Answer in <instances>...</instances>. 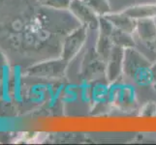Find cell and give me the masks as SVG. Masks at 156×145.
<instances>
[{
	"label": "cell",
	"mask_w": 156,
	"mask_h": 145,
	"mask_svg": "<svg viewBox=\"0 0 156 145\" xmlns=\"http://www.w3.org/2000/svg\"><path fill=\"white\" fill-rule=\"evenodd\" d=\"M136 30L144 42L151 43L156 37V21L154 19H138Z\"/></svg>",
	"instance_id": "6"
},
{
	"label": "cell",
	"mask_w": 156,
	"mask_h": 145,
	"mask_svg": "<svg viewBox=\"0 0 156 145\" xmlns=\"http://www.w3.org/2000/svg\"><path fill=\"white\" fill-rule=\"evenodd\" d=\"M149 68V62L142 54L131 47L124 48L123 58V72L128 77L135 78L137 74Z\"/></svg>",
	"instance_id": "1"
},
{
	"label": "cell",
	"mask_w": 156,
	"mask_h": 145,
	"mask_svg": "<svg viewBox=\"0 0 156 145\" xmlns=\"http://www.w3.org/2000/svg\"><path fill=\"white\" fill-rule=\"evenodd\" d=\"M70 8L84 27L97 28L99 26L100 19H97V14L87 5H85L82 0H73L70 3Z\"/></svg>",
	"instance_id": "2"
},
{
	"label": "cell",
	"mask_w": 156,
	"mask_h": 145,
	"mask_svg": "<svg viewBox=\"0 0 156 145\" xmlns=\"http://www.w3.org/2000/svg\"><path fill=\"white\" fill-rule=\"evenodd\" d=\"M85 38H87V33H85V28L83 27L79 29L77 32L70 36V38L67 40L66 44V55L71 58L82 48L84 44Z\"/></svg>",
	"instance_id": "7"
},
{
	"label": "cell",
	"mask_w": 156,
	"mask_h": 145,
	"mask_svg": "<svg viewBox=\"0 0 156 145\" xmlns=\"http://www.w3.org/2000/svg\"><path fill=\"white\" fill-rule=\"evenodd\" d=\"M149 76H150V79L153 83V86L156 90V62L153 64V65L150 67L149 70Z\"/></svg>",
	"instance_id": "9"
},
{
	"label": "cell",
	"mask_w": 156,
	"mask_h": 145,
	"mask_svg": "<svg viewBox=\"0 0 156 145\" xmlns=\"http://www.w3.org/2000/svg\"><path fill=\"white\" fill-rule=\"evenodd\" d=\"M82 1L100 16H105L111 11V6L108 0H82Z\"/></svg>",
	"instance_id": "8"
},
{
	"label": "cell",
	"mask_w": 156,
	"mask_h": 145,
	"mask_svg": "<svg viewBox=\"0 0 156 145\" xmlns=\"http://www.w3.org/2000/svg\"><path fill=\"white\" fill-rule=\"evenodd\" d=\"M123 58H124V48L115 45L112 47L109 55V65H108V78L112 81L123 71Z\"/></svg>",
	"instance_id": "3"
},
{
	"label": "cell",
	"mask_w": 156,
	"mask_h": 145,
	"mask_svg": "<svg viewBox=\"0 0 156 145\" xmlns=\"http://www.w3.org/2000/svg\"><path fill=\"white\" fill-rule=\"evenodd\" d=\"M150 44H151V47H152V48L154 50V51L156 52V37H155V39L150 43Z\"/></svg>",
	"instance_id": "10"
},
{
	"label": "cell",
	"mask_w": 156,
	"mask_h": 145,
	"mask_svg": "<svg viewBox=\"0 0 156 145\" xmlns=\"http://www.w3.org/2000/svg\"><path fill=\"white\" fill-rule=\"evenodd\" d=\"M105 17L110 22L114 25V27L116 29H119L121 31L127 32L129 34H132L136 30L137 20L129 17L124 12H121L119 14H107Z\"/></svg>",
	"instance_id": "4"
},
{
	"label": "cell",
	"mask_w": 156,
	"mask_h": 145,
	"mask_svg": "<svg viewBox=\"0 0 156 145\" xmlns=\"http://www.w3.org/2000/svg\"><path fill=\"white\" fill-rule=\"evenodd\" d=\"M129 17L134 19H154L156 18V4H143L136 5L123 11Z\"/></svg>",
	"instance_id": "5"
}]
</instances>
